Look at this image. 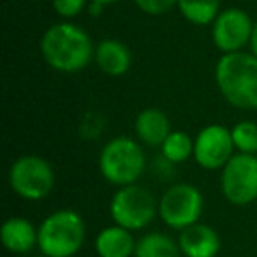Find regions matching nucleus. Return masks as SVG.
<instances>
[{
    "label": "nucleus",
    "mask_w": 257,
    "mask_h": 257,
    "mask_svg": "<svg viewBox=\"0 0 257 257\" xmlns=\"http://www.w3.org/2000/svg\"><path fill=\"white\" fill-rule=\"evenodd\" d=\"M37 248L44 257H74L86 239V225L74 210H57L39 225Z\"/></svg>",
    "instance_id": "7ed1b4c3"
},
{
    "label": "nucleus",
    "mask_w": 257,
    "mask_h": 257,
    "mask_svg": "<svg viewBox=\"0 0 257 257\" xmlns=\"http://www.w3.org/2000/svg\"><path fill=\"white\" fill-rule=\"evenodd\" d=\"M147 168L143 148L136 140L118 136L104 145L99 155V169L106 182L114 187L134 185Z\"/></svg>",
    "instance_id": "20e7f679"
},
{
    "label": "nucleus",
    "mask_w": 257,
    "mask_h": 257,
    "mask_svg": "<svg viewBox=\"0 0 257 257\" xmlns=\"http://www.w3.org/2000/svg\"><path fill=\"white\" fill-rule=\"evenodd\" d=\"M231 136L232 143H234V150H238L239 154H257V123L248 120L238 121L231 128Z\"/></svg>",
    "instance_id": "6ab92c4d"
},
{
    "label": "nucleus",
    "mask_w": 257,
    "mask_h": 257,
    "mask_svg": "<svg viewBox=\"0 0 257 257\" xmlns=\"http://www.w3.org/2000/svg\"><path fill=\"white\" fill-rule=\"evenodd\" d=\"M178 9L187 22L194 25H213L220 15V0H178Z\"/></svg>",
    "instance_id": "f3484780"
},
{
    "label": "nucleus",
    "mask_w": 257,
    "mask_h": 257,
    "mask_svg": "<svg viewBox=\"0 0 257 257\" xmlns=\"http://www.w3.org/2000/svg\"><path fill=\"white\" fill-rule=\"evenodd\" d=\"M90 2H99V4H102V6H107V4H113V2H116V0H90Z\"/></svg>",
    "instance_id": "b1692460"
},
{
    "label": "nucleus",
    "mask_w": 257,
    "mask_h": 257,
    "mask_svg": "<svg viewBox=\"0 0 257 257\" xmlns=\"http://www.w3.org/2000/svg\"><path fill=\"white\" fill-rule=\"evenodd\" d=\"M102 8H104V6L99 4V2H90V4H88V11H90V15H92V16H99L100 13H102Z\"/></svg>",
    "instance_id": "5701e85b"
},
{
    "label": "nucleus",
    "mask_w": 257,
    "mask_h": 257,
    "mask_svg": "<svg viewBox=\"0 0 257 257\" xmlns=\"http://www.w3.org/2000/svg\"><path fill=\"white\" fill-rule=\"evenodd\" d=\"M109 215L116 225L128 231H141L148 227L159 215V203L154 194L145 187H120L109 203Z\"/></svg>",
    "instance_id": "39448f33"
},
{
    "label": "nucleus",
    "mask_w": 257,
    "mask_h": 257,
    "mask_svg": "<svg viewBox=\"0 0 257 257\" xmlns=\"http://www.w3.org/2000/svg\"><path fill=\"white\" fill-rule=\"evenodd\" d=\"M95 62L107 76H123L131 69V50L118 39H102L95 48Z\"/></svg>",
    "instance_id": "2eb2a0df"
},
{
    "label": "nucleus",
    "mask_w": 257,
    "mask_h": 257,
    "mask_svg": "<svg viewBox=\"0 0 257 257\" xmlns=\"http://www.w3.org/2000/svg\"><path fill=\"white\" fill-rule=\"evenodd\" d=\"M176 241L183 257H217V253L220 252L218 232L201 222L180 231Z\"/></svg>",
    "instance_id": "9b49d317"
},
{
    "label": "nucleus",
    "mask_w": 257,
    "mask_h": 257,
    "mask_svg": "<svg viewBox=\"0 0 257 257\" xmlns=\"http://www.w3.org/2000/svg\"><path fill=\"white\" fill-rule=\"evenodd\" d=\"M215 81L231 106L257 109V57L252 53H225L215 67Z\"/></svg>",
    "instance_id": "f03ea898"
},
{
    "label": "nucleus",
    "mask_w": 257,
    "mask_h": 257,
    "mask_svg": "<svg viewBox=\"0 0 257 257\" xmlns=\"http://www.w3.org/2000/svg\"><path fill=\"white\" fill-rule=\"evenodd\" d=\"M41 53L51 69L58 72H79L95 57L90 36L74 23H57L44 32Z\"/></svg>",
    "instance_id": "f257e3e1"
},
{
    "label": "nucleus",
    "mask_w": 257,
    "mask_h": 257,
    "mask_svg": "<svg viewBox=\"0 0 257 257\" xmlns=\"http://www.w3.org/2000/svg\"><path fill=\"white\" fill-rule=\"evenodd\" d=\"M134 257H182V250L171 236L154 231L138 239Z\"/></svg>",
    "instance_id": "dca6fc26"
},
{
    "label": "nucleus",
    "mask_w": 257,
    "mask_h": 257,
    "mask_svg": "<svg viewBox=\"0 0 257 257\" xmlns=\"http://www.w3.org/2000/svg\"><path fill=\"white\" fill-rule=\"evenodd\" d=\"M231 131L224 125H206L194 140V159L203 169H224L232 159Z\"/></svg>",
    "instance_id": "1a4fd4ad"
},
{
    "label": "nucleus",
    "mask_w": 257,
    "mask_h": 257,
    "mask_svg": "<svg viewBox=\"0 0 257 257\" xmlns=\"http://www.w3.org/2000/svg\"><path fill=\"white\" fill-rule=\"evenodd\" d=\"M134 131L138 140L148 147H162L173 133L168 114L159 107H147L141 111L134 121Z\"/></svg>",
    "instance_id": "ddd939ff"
},
{
    "label": "nucleus",
    "mask_w": 257,
    "mask_h": 257,
    "mask_svg": "<svg viewBox=\"0 0 257 257\" xmlns=\"http://www.w3.org/2000/svg\"><path fill=\"white\" fill-rule=\"evenodd\" d=\"M222 196L236 206H246L257 199V157L236 154L224 166L220 176Z\"/></svg>",
    "instance_id": "6e6552de"
},
{
    "label": "nucleus",
    "mask_w": 257,
    "mask_h": 257,
    "mask_svg": "<svg viewBox=\"0 0 257 257\" xmlns=\"http://www.w3.org/2000/svg\"><path fill=\"white\" fill-rule=\"evenodd\" d=\"M136 6L143 13L150 16H161L166 15L173 6L178 4V0H134Z\"/></svg>",
    "instance_id": "aec40b11"
},
{
    "label": "nucleus",
    "mask_w": 257,
    "mask_h": 257,
    "mask_svg": "<svg viewBox=\"0 0 257 257\" xmlns=\"http://www.w3.org/2000/svg\"><path fill=\"white\" fill-rule=\"evenodd\" d=\"M253 23L243 9L231 8L220 11L211 25V39L222 53H236L250 44Z\"/></svg>",
    "instance_id": "9d476101"
},
{
    "label": "nucleus",
    "mask_w": 257,
    "mask_h": 257,
    "mask_svg": "<svg viewBox=\"0 0 257 257\" xmlns=\"http://www.w3.org/2000/svg\"><path fill=\"white\" fill-rule=\"evenodd\" d=\"M0 239L8 252L11 253H29L39 243V229L25 217H11L0 227Z\"/></svg>",
    "instance_id": "f8f14e48"
},
{
    "label": "nucleus",
    "mask_w": 257,
    "mask_h": 257,
    "mask_svg": "<svg viewBox=\"0 0 257 257\" xmlns=\"http://www.w3.org/2000/svg\"><path fill=\"white\" fill-rule=\"evenodd\" d=\"M203 206V194L197 187L176 183L162 194L159 201V217L169 229L183 231L199 222Z\"/></svg>",
    "instance_id": "423d86ee"
},
{
    "label": "nucleus",
    "mask_w": 257,
    "mask_h": 257,
    "mask_svg": "<svg viewBox=\"0 0 257 257\" xmlns=\"http://www.w3.org/2000/svg\"><path fill=\"white\" fill-rule=\"evenodd\" d=\"M88 6V0H53V9L62 18H74Z\"/></svg>",
    "instance_id": "412c9836"
},
{
    "label": "nucleus",
    "mask_w": 257,
    "mask_h": 257,
    "mask_svg": "<svg viewBox=\"0 0 257 257\" xmlns=\"http://www.w3.org/2000/svg\"><path fill=\"white\" fill-rule=\"evenodd\" d=\"M136 241L138 239H134L128 229L113 224L104 227L95 236L93 248L99 257H134Z\"/></svg>",
    "instance_id": "4468645a"
},
{
    "label": "nucleus",
    "mask_w": 257,
    "mask_h": 257,
    "mask_svg": "<svg viewBox=\"0 0 257 257\" xmlns=\"http://www.w3.org/2000/svg\"><path fill=\"white\" fill-rule=\"evenodd\" d=\"M250 48H252V55H255L257 57V22L253 23L252 37H250Z\"/></svg>",
    "instance_id": "4be33fe9"
},
{
    "label": "nucleus",
    "mask_w": 257,
    "mask_h": 257,
    "mask_svg": "<svg viewBox=\"0 0 257 257\" xmlns=\"http://www.w3.org/2000/svg\"><path fill=\"white\" fill-rule=\"evenodd\" d=\"M162 157L171 164L185 162L190 155H194V140L187 133L175 131L168 136V140L161 147Z\"/></svg>",
    "instance_id": "a211bd4d"
},
{
    "label": "nucleus",
    "mask_w": 257,
    "mask_h": 257,
    "mask_svg": "<svg viewBox=\"0 0 257 257\" xmlns=\"http://www.w3.org/2000/svg\"><path fill=\"white\" fill-rule=\"evenodd\" d=\"M13 192L27 201H41L53 190L55 171L48 161L37 155H23L9 169Z\"/></svg>",
    "instance_id": "0eeeda50"
}]
</instances>
